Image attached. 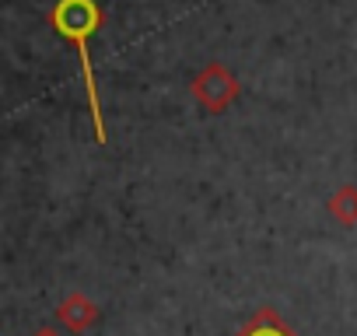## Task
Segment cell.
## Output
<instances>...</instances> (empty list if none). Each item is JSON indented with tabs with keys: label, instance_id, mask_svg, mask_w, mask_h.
<instances>
[{
	"label": "cell",
	"instance_id": "6da1fadb",
	"mask_svg": "<svg viewBox=\"0 0 357 336\" xmlns=\"http://www.w3.org/2000/svg\"><path fill=\"white\" fill-rule=\"evenodd\" d=\"M50 25L67 39L74 43L77 56H81V70H84V91H88V109H91V123H95V137L98 144H105V116H102V102H98V81H95V70H91V36L98 32L102 25V8L95 0H60L50 15Z\"/></svg>",
	"mask_w": 357,
	"mask_h": 336
},
{
	"label": "cell",
	"instance_id": "7a4b0ae2",
	"mask_svg": "<svg viewBox=\"0 0 357 336\" xmlns=\"http://www.w3.org/2000/svg\"><path fill=\"white\" fill-rule=\"evenodd\" d=\"M190 91H193V98L211 112V116H218V112H225L231 102H238V95H242V84H238V77L225 67V63H218V60H211L197 77H193V84H190Z\"/></svg>",
	"mask_w": 357,
	"mask_h": 336
},
{
	"label": "cell",
	"instance_id": "3957f363",
	"mask_svg": "<svg viewBox=\"0 0 357 336\" xmlns=\"http://www.w3.org/2000/svg\"><path fill=\"white\" fill-rule=\"evenodd\" d=\"M98 305L91 301V298H84L81 291H70L63 301H60V308H56V319L70 329V333H84V329H91L95 322H98Z\"/></svg>",
	"mask_w": 357,
	"mask_h": 336
},
{
	"label": "cell",
	"instance_id": "277c9868",
	"mask_svg": "<svg viewBox=\"0 0 357 336\" xmlns=\"http://www.w3.org/2000/svg\"><path fill=\"white\" fill-rule=\"evenodd\" d=\"M235 336H298V333H294L273 308H256L252 319H249Z\"/></svg>",
	"mask_w": 357,
	"mask_h": 336
},
{
	"label": "cell",
	"instance_id": "5b68a950",
	"mask_svg": "<svg viewBox=\"0 0 357 336\" xmlns=\"http://www.w3.org/2000/svg\"><path fill=\"white\" fill-rule=\"evenodd\" d=\"M326 211H329V217L340 221L343 228H357V186H340V190L329 197Z\"/></svg>",
	"mask_w": 357,
	"mask_h": 336
},
{
	"label": "cell",
	"instance_id": "8992f818",
	"mask_svg": "<svg viewBox=\"0 0 357 336\" xmlns=\"http://www.w3.org/2000/svg\"><path fill=\"white\" fill-rule=\"evenodd\" d=\"M36 336H60V333H56V329H39Z\"/></svg>",
	"mask_w": 357,
	"mask_h": 336
}]
</instances>
